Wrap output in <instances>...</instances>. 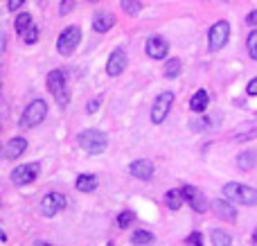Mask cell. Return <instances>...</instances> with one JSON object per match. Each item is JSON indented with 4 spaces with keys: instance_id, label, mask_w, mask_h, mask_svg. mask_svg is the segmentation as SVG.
Here are the masks:
<instances>
[{
    "instance_id": "obj_36",
    "label": "cell",
    "mask_w": 257,
    "mask_h": 246,
    "mask_svg": "<svg viewBox=\"0 0 257 246\" xmlns=\"http://www.w3.org/2000/svg\"><path fill=\"white\" fill-rule=\"evenodd\" d=\"M0 242H7V235H5L3 228H0Z\"/></svg>"
},
{
    "instance_id": "obj_13",
    "label": "cell",
    "mask_w": 257,
    "mask_h": 246,
    "mask_svg": "<svg viewBox=\"0 0 257 246\" xmlns=\"http://www.w3.org/2000/svg\"><path fill=\"white\" fill-rule=\"evenodd\" d=\"M210 208H212V212L219 217V219L228 221V224L237 221V210H235V206H232L228 199H214V201L210 203Z\"/></svg>"
},
{
    "instance_id": "obj_25",
    "label": "cell",
    "mask_w": 257,
    "mask_h": 246,
    "mask_svg": "<svg viewBox=\"0 0 257 246\" xmlns=\"http://www.w3.org/2000/svg\"><path fill=\"white\" fill-rule=\"evenodd\" d=\"M120 5H122V9H124L126 16H138L140 9H142L140 0H120Z\"/></svg>"
},
{
    "instance_id": "obj_16",
    "label": "cell",
    "mask_w": 257,
    "mask_h": 246,
    "mask_svg": "<svg viewBox=\"0 0 257 246\" xmlns=\"http://www.w3.org/2000/svg\"><path fill=\"white\" fill-rule=\"evenodd\" d=\"M113 25H115V16H113L111 12H99V14H95V18H93V30H95V32L104 34V32H108Z\"/></svg>"
},
{
    "instance_id": "obj_21",
    "label": "cell",
    "mask_w": 257,
    "mask_h": 246,
    "mask_svg": "<svg viewBox=\"0 0 257 246\" xmlns=\"http://www.w3.org/2000/svg\"><path fill=\"white\" fill-rule=\"evenodd\" d=\"M165 203H167L169 210H181V206L185 203V201H183L181 190H169V192L165 194Z\"/></svg>"
},
{
    "instance_id": "obj_1",
    "label": "cell",
    "mask_w": 257,
    "mask_h": 246,
    "mask_svg": "<svg viewBox=\"0 0 257 246\" xmlns=\"http://www.w3.org/2000/svg\"><path fill=\"white\" fill-rule=\"evenodd\" d=\"M77 143L81 145L84 152H88L90 156H97V154L106 152L108 147V136L99 129H86L77 136Z\"/></svg>"
},
{
    "instance_id": "obj_7",
    "label": "cell",
    "mask_w": 257,
    "mask_h": 246,
    "mask_svg": "<svg viewBox=\"0 0 257 246\" xmlns=\"http://www.w3.org/2000/svg\"><path fill=\"white\" fill-rule=\"evenodd\" d=\"M41 174V163H25V165H18L16 170H12V183L23 188V185H30L39 179Z\"/></svg>"
},
{
    "instance_id": "obj_15",
    "label": "cell",
    "mask_w": 257,
    "mask_h": 246,
    "mask_svg": "<svg viewBox=\"0 0 257 246\" xmlns=\"http://www.w3.org/2000/svg\"><path fill=\"white\" fill-rule=\"evenodd\" d=\"M27 152V140L21 138V136H16V138H12L7 145H5V156L9 158V161H16L18 156H23V154Z\"/></svg>"
},
{
    "instance_id": "obj_22",
    "label": "cell",
    "mask_w": 257,
    "mask_h": 246,
    "mask_svg": "<svg viewBox=\"0 0 257 246\" xmlns=\"http://www.w3.org/2000/svg\"><path fill=\"white\" fill-rule=\"evenodd\" d=\"M210 242H212V246H230L232 244V237L226 233V230L214 228L212 233H210Z\"/></svg>"
},
{
    "instance_id": "obj_29",
    "label": "cell",
    "mask_w": 257,
    "mask_h": 246,
    "mask_svg": "<svg viewBox=\"0 0 257 246\" xmlns=\"http://www.w3.org/2000/svg\"><path fill=\"white\" fill-rule=\"evenodd\" d=\"M75 3L77 0H61V5H59V14H61V16H68V14L75 9Z\"/></svg>"
},
{
    "instance_id": "obj_4",
    "label": "cell",
    "mask_w": 257,
    "mask_h": 246,
    "mask_svg": "<svg viewBox=\"0 0 257 246\" xmlns=\"http://www.w3.org/2000/svg\"><path fill=\"white\" fill-rule=\"evenodd\" d=\"M45 115H48V102L45 99H32L21 115V127L34 129L45 120Z\"/></svg>"
},
{
    "instance_id": "obj_30",
    "label": "cell",
    "mask_w": 257,
    "mask_h": 246,
    "mask_svg": "<svg viewBox=\"0 0 257 246\" xmlns=\"http://www.w3.org/2000/svg\"><path fill=\"white\" fill-rule=\"evenodd\" d=\"M185 242L190 244V246H205V244H203V235H201V233H190Z\"/></svg>"
},
{
    "instance_id": "obj_19",
    "label": "cell",
    "mask_w": 257,
    "mask_h": 246,
    "mask_svg": "<svg viewBox=\"0 0 257 246\" xmlns=\"http://www.w3.org/2000/svg\"><path fill=\"white\" fill-rule=\"evenodd\" d=\"M97 183H99V179L95 174H81L75 185L79 192H93V190L97 188Z\"/></svg>"
},
{
    "instance_id": "obj_17",
    "label": "cell",
    "mask_w": 257,
    "mask_h": 246,
    "mask_svg": "<svg viewBox=\"0 0 257 246\" xmlns=\"http://www.w3.org/2000/svg\"><path fill=\"white\" fill-rule=\"evenodd\" d=\"M257 165V149H244V152L237 156V167L244 172H250Z\"/></svg>"
},
{
    "instance_id": "obj_26",
    "label": "cell",
    "mask_w": 257,
    "mask_h": 246,
    "mask_svg": "<svg viewBox=\"0 0 257 246\" xmlns=\"http://www.w3.org/2000/svg\"><path fill=\"white\" fill-rule=\"evenodd\" d=\"M21 39L25 41L27 45H34L36 41H39V27H36L34 23H32V25L27 27V30H25V32H23V34H21Z\"/></svg>"
},
{
    "instance_id": "obj_6",
    "label": "cell",
    "mask_w": 257,
    "mask_h": 246,
    "mask_svg": "<svg viewBox=\"0 0 257 246\" xmlns=\"http://www.w3.org/2000/svg\"><path fill=\"white\" fill-rule=\"evenodd\" d=\"M230 39V23L228 21H217L208 32V48L212 52H219Z\"/></svg>"
},
{
    "instance_id": "obj_32",
    "label": "cell",
    "mask_w": 257,
    "mask_h": 246,
    "mask_svg": "<svg viewBox=\"0 0 257 246\" xmlns=\"http://www.w3.org/2000/svg\"><path fill=\"white\" fill-rule=\"evenodd\" d=\"M23 5H25V0H7V9H9V12H18Z\"/></svg>"
},
{
    "instance_id": "obj_10",
    "label": "cell",
    "mask_w": 257,
    "mask_h": 246,
    "mask_svg": "<svg viewBox=\"0 0 257 246\" xmlns=\"http://www.w3.org/2000/svg\"><path fill=\"white\" fill-rule=\"evenodd\" d=\"M66 197H63L61 192H50L43 197V201H41V212H43L45 217H57L59 212L66 208Z\"/></svg>"
},
{
    "instance_id": "obj_24",
    "label": "cell",
    "mask_w": 257,
    "mask_h": 246,
    "mask_svg": "<svg viewBox=\"0 0 257 246\" xmlns=\"http://www.w3.org/2000/svg\"><path fill=\"white\" fill-rule=\"evenodd\" d=\"M131 242L138 244V246H147L154 242V235L149 233V230H136V233L131 235Z\"/></svg>"
},
{
    "instance_id": "obj_33",
    "label": "cell",
    "mask_w": 257,
    "mask_h": 246,
    "mask_svg": "<svg viewBox=\"0 0 257 246\" xmlns=\"http://www.w3.org/2000/svg\"><path fill=\"white\" fill-rule=\"evenodd\" d=\"M246 93H248L250 97H255V95H257V77H253V79L248 81V86H246Z\"/></svg>"
},
{
    "instance_id": "obj_12",
    "label": "cell",
    "mask_w": 257,
    "mask_h": 246,
    "mask_svg": "<svg viewBox=\"0 0 257 246\" xmlns=\"http://www.w3.org/2000/svg\"><path fill=\"white\" fill-rule=\"evenodd\" d=\"M145 50H147V57H151V59L158 61V59H167L169 43L163 39V36H149V39H147Z\"/></svg>"
},
{
    "instance_id": "obj_20",
    "label": "cell",
    "mask_w": 257,
    "mask_h": 246,
    "mask_svg": "<svg viewBox=\"0 0 257 246\" xmlns=\"http://www.w3.org/2000/svg\"><path fill=\"white\" fill-rule=\"evenodd\" d=\"M181 72H183V63H181V59H169L167 63H165V77L167 79H176V77H181Z\"/></svg>"
},
{
    "instance_id": "obj_3",
    "label": "cell",
    "mask_w": 257,
    "mask_h": 246,
    "mask_svg": "<svg viewBox=\"0 0 257 246\" xmlns=\"http://www.w3.org/2000/svg\"><path fill=\"white\" fill-rule=\"evenodd\" d=\"M48 90L52 93V97L57 99L59 106H68L70 102V93H68V81L63 70H50L48 72Z\"/></svg>"
},
{
    "instance_id": "obj_23",
    "label": "cell",
    "mask_w": 257,
    "mask_h": 246,
    "mask_svg": "<svg viewBox=\"0 0 257 246\" xmlns=\"http://www.w3.org/2000/svg\"><path fill=\"white\" fill-rule=\"evenodd\" d=\"M32 23H34V21H32V16H30V14H27V12H23V14H18V16H16V21H14V30H16V34L21 36L23 32H25L27 27L32 25Z\"/></svg>"
},
{
    "instance_id": "obj_9",
    "label": "cell",
    "mask_w": 257,
    "mask_h": 246,
    "mask_svg": "<svg viewBox=\"0 0 257 246\" xmlns=\"http://www.w3.org/2000/svg\"><path fill=\"white\" fill-rule=\"evenodd\" d=\"M181 194H183V201L190 203V208L194 212H205L208 210V199H205V194L201 192L199 188H194V185H183Z\"/></svg>"
},
{
    "instance_id": "obj_2",
    "label": "cell",
    "mask_w": 257,
    "mask_h": 246,
    "mask_svg": "<svg viewBox=\"0 0 257 246\" xmlns=\"http://www.w3.org/2000/svg\"><path fill=\"white\" fill-rule=\"evenodd\" d=\"M223 197L228 201H237L244 206H257V190L244 183H235V181L223 185Z\"/></svg>"
},
{
    "instance_id": "obj_40",
    "label": "cell",
    "mask_w": 257,
    "mask_h": 246,
    "mask_svg": "<svg viewBox=\"0 0 257 246\" xmlns=\"http://www.w3.org/2000/svg\"><path fill=\"white\" fill-rule=\"evenodd\" d=\"M0 208H3V201H0Z\"/></svg>"
},
{
    "instance_id": "obj_41",
    "label": "cell",
    "mask_w": 257,
    "mask_h": 246,
    "mask_svg": "<svg viewBox=\"0 0 257 246\" xmlns=\"http://www.w3.org/2000/svg\"><path fill=\"white\" fill-rule=\"evenodd\" d=\"M106 246H111V244H106Z\"/></svg>"
},
{
    "instance_id": "obj_38",
    "label": "cell",
    "mask_w": 257,
    "mask_h": 246,
    "mask_svg": "<svg viewBox=\"0 0 257 246\" xmlns=\"http://www.w3.org/2000/svg\"><path fill=\"white\" fill-rule=\"evenodd\" d=\"M253 242H255V244H257V228H255V230H253Z\"/></svg>"
},
{
    "instance_id": "obj_5",
    "label": "cell",
    "mask_w": 257,
    "mask_h": 246,
    "mask_svg": "<svg viewBox=\"0 0 257 246\" xmlns=\"http://www.w3.org/2000/svg\"><path fill=\"white\" fill-rule=\"evenodd\" d=\"M81 27H77V25H70V27H66V30L59 34V39H57V50H59V54H63V57H70L72 52H75L77 48H79V43H81Z\"/></svg>"
},
{
    "instance_id": "obj_27",
    "label": "cell",
    "mask_w": 257,
    "mask_h": 246,
    "mask_svg": "<svg viewBox=\"0 0 257 246\" xmlns=\"http://www.w3.org/2000/svg\"><path fill=\"white\" fill-rule=\"evenodd\" d=\"M246 48H248L250 59H255V61H257V30H253L248 34V39H246Z\"/></svg>"
},
{
    "instance_id": "obj_8",
    "label": "cell",
    "mask_w": 257,
    "mask_h": 246,
    "mask_svg": "<svg viewBox=\"0 0 257 246\" xmlns=\"http://www.w3.org/2000/svg\"><path fill=\"white\" fill-rule=\"evenodd\" d=\"M172 104H174V93H169V90L160 93L158 97L154 99V106H151V122H154V125L165 122V117L172 111Z\"/></svg>"
},
{
    "instance_id": "obj_11",
    "label": "cell",
    "mask_w": 257,
    "mask_h": 246,
    "mask_svg": "<svg viewBox=\"0 0 257 246\" xmlns=\"http://www.w3.org/2000/svg\"><path fill=\"white\" fill-rule=\"evenodd\" d=\"M126 63H128L126 52L122 48H115L111 52V57H108V61H106V72L111 77H120L122 72L126 70Z\"/></svg>"
},
{
    "instance_id": "obj_34",
    "label": "cell",
    "mask_w": 257,
    "mask_h": 246,
    "mask_svg": "<svg viewBox=\"0 0 257 246\" xmlns=\"http://www.w3.org/2000/svg\"><path fill=\"white\" fill-rule=\"evenodd\" d=\"M250 138H257V129H253L250 134H244V136H237V143H244V140H250Z\"/></svg>"
},
{
    "instance_id": "obj_37",
    "label": "cell",
    "mask_w": 257,
    "mask_h": 246,
    "mask_svg": "<svg viewBox=\"0 0 257 246\" xmlns=\"http://www.w3.org/2000/svg\"><path fill=\"white\" fill-rule=\"evenodd\" d=\"M36 246H52V244H48V242H36Z\"/></svg>"
},
{
    "instance_id": "obj_14",
    "label": "cell",
    "mask_w": 257,
    "mask_h": 246,
    "mask_svg": "<svg viewBox=\"0 0 257 246\" xmlns=\"http://www.w3.org/2000/svg\"><path fill=\"white\" fill-rule=\"evenodd\" d=\"M128 172H131V176H136V179H140V181H149L151 176H154V163L147 161V158L133 161L131 165H128Z\"/></svg>"
},
{
    "instance_id": "obj_28",
    "label": "cell",
    "mask_w": 257,
    "mask_h": 246,
    "mask_svg": "<svg viewBox=\"0 0 257 246\" xmlns=\"http://www.w3.org/2000/svg\"><path fill=\"white\" fill-rule=\"evenodd\" d=\"M133 221H136V212H131V210H124L117 215V226H120V228H126V226H131Z\"/></svg>"
},
{
    "instance_id": "obj_39",
    "label": "cell",
    "mask_w": 257,
    "mask_h": 246,
    "mask_svg": "<svg viewBox=\"0 0 257 246\" xmlns=\"http://www.w3.org/2000/svg\"><path fill=\"white\" fill-rule=\"evenodd\" d=\"M90 3H97V0H90Z\"/></svg>"
},
{
    "instance_id": "obj_31",
    "label": "cell",
    "mask_w": 257,
    "mask_h": 246,
    "mask_svg": "<svg viewBox=\"0 0 257 246\" xmlns=\"http://www.w3.org/2000/svg\"><path fill=\"white\" fill-rule=\"evenodd\" d=\"M99 106H102V97H93L88 104H86V113H88V115H93Z\"/></svg>"
},
{
    "instance_id": "obj_18",
    "label": "cell",
    "mask_w": 257,
    "mask_h": 246,
    "mask_svg": "<svg viewBox=\"0 0 257 246\" xmlns=\"http://www.w3.org/2000/svg\"><path fill=\"white\" fill-rule=\"evenodd\" d=\"M208 102H210L208 90L199 88V90L194 93V97H190V108H192L194 113H203L205 108H208Z\"/></svg>"
},
{
    "instance_id": "obj_35",
    "label": "cell",
    "mask_w": 257,
    "mask_h": 246,
    "mask_svg": "<svg viewBox=\"0 0 257 246\" xmlns=\"http://www.w3.org/2000/svg\"><path fill=\"white\" fill-rule=\"evenodd\" d=\"M246 25H253V27H257V9H255V12H250L248 16H246Z\"/></svg>"
}]
</instances>
